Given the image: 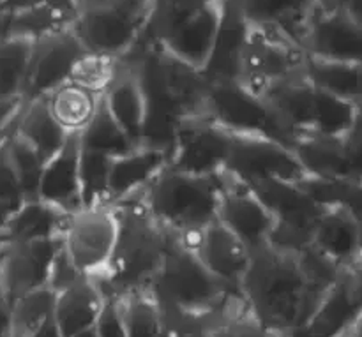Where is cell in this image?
<instances>
[{
	"label": "cell",
	"mask_w": 362,
	"mask_h": 337,
	"mask_svg": "<svg viewBox=\"0 0 362 337\" xmlns=\"http://www.w3.org/2000/svg\"><path fill=\"white\" fill-rule=\"evenodd\" d=\"M239 293L247 313L269 332L306 325L325 292L310 285L297 253L267 244L251 253Z\"/></svg>",
	"instance_id": "obj_1"
},
{
	"label": "cell",
	"mask_w": 362,
	"mask_h": 337,
	"mask_svg": "<svg viewBox=\"0 0 362 337\" xmlns=\"http://www.w3.org/2000/svg\"><path fill=\"white\" fill-rule=\"evenodd\" d=\"M119 221V237L108 268L94 279L106 299L148 290L168 249L170 235L148 215L140 198L112 205Z\"/></svg>",
	"instance_id": "obj_2"
},
{
	"label": "cell",
	"mask_w": 362,
	"mask_h": 337,
	"mask_svg": "<svg viewBox=\"0 0 362 337\" xmlns=\"http://www.w3.org/2000/svg\"><path fill=\"white\" fill-rule=\"evenodd\" d=\"M148 292L166 317L189 318L207 325L240 297L211 274L197 253L175 237H170L168 249Z\"/></svg>",
	"instance_id": "obj_3"
},
{
	"label": "cell",
	"mask_w": 362,
	"mask_h": 337,
	"mask_svg": "<svg viewBox=\"0 0 362 337\" xmlns=\"http://www.w3.org/2000/svg\"><path fill=\"white\" fill-rule=\"evenodd\" d=\"M141 205L152 219L182 244L193 249L198 235L218 221L219 182L166 168L140 194Z\"/></svg>",
	"instance_id": "obj_4"
},
{
	"label": "cell",
	"mask_w": 362,
	"mask_h": 337,
	"mask_svg": "<svg viewBox=\"0 0 362 337\" xmlns=\"http://www.w3.org/2000/svg\"><path fill=\"white\" fill-rule=\"evenodd\" d=\"M204 117L230 134L267 138L290 148L299 136L262 95L239 81L209 83Z\"/></svg>",
	"instance_id": "obj_5"
},
{
	"label": "cell",
	"mask_w": 362,
	"mask_h": 337,
	"mask_svg": "<svg viewBox=\"0 0 362 337\" xmlns=\"http://www.w3.org/2000/svg\"><path fill=\"white\" fill-rule=\"evenodd\" d=\"M152 0H112L80 9L71 30L88 53L124 59L144 35Z\"/></svg>",
	"instance_id": "obj_6"
},
{
	"label": "cell",
	"mask_w": 362,
	"mask_h": 337,
	"mask_svg": "<svg viewBox=\"0 0 362 337\" xmlns=\"http://www.w3.org/2000/svg\"><path fill=\"white\" fill-rule=\"evenodd\" d=\"M306 53L297 42L264 28H247L239 83L258 95L279 83L303 76Z\"/></svg>",
	"instance_id": "obj_7"
},
{
	"label": "cell",
	"mask_w": 362,
	"mask_h": 337,
	"mask_svg": "<svg viewBox=\"0 0 362 337\" xmlns=\"http://www.w3.org/2000/svg\"><path fill=\"white\" fill-rule=\"evenodd\" d=\"M250 187L274 218V232L269 240L272 247L299 253L310 246L315 226L325 208L315 203L299 182L264 180L250 184Z\"/></svg>",
	"instance_id": "obj_8"
},
{
	"label": "cell",
	"mask_w": 362,
	"mask_h": 337,
	"mask_svg": "<svg viewBox=\"0 0 362 337\" xmlns=\"http://www.w3.org/2000/svg\"><path fill=\"white\" fill-rule=\"evenodd\" d=\"M117 237L119 221L113 207H87L71 214L62 249L80 274L99 279L112 261Z\"/></svg>",
	"instance_id": "obj_9"
},
{
	"label": "cell",
	"mask_w": 362,
	"mask_h": 337,
	"mask_svg": "<svg viewBox=\"0 0 362 337\" xmlns=\"http://www.w3.org/2000/svg\"><path fill=\"white\" fill-rule=\"evenodd\" d=\"M223 172L247 186L264 180L300 182L306 177L290 147L267 138L239 134H232V145Z\"/></svg>",
	"instance_id": "obj_10"
},
{
	"label": "cell",
	"mask_w": 362,
	"mask_h": 337,
	"mask_svg": "<svg viewBox=\"0 0 362 337\" xmlns=\"http://www.w3.org/2000/svg\"><path fill=\"white\" fill-rule=\"evenodd\" d=\"M232 134L205 117L186 119L177 126L170 147L168 168L200 177H216L228 159Z\"/></svg>",
	"instance_id": "obj_11"
},
{
	"label": "cell",
	"mask_w": 362,
	"mask_h": 337,
	"mask_svg": "<svg viewBox=\"0 0 362 337\" xmlns=\"http://www.w3.org/2000/svg\"><path fill=\"white\" fill-rule=\"evenodd\" d=\"M218 221L239 237L251 253L262 249L274 232V218L247 184L228 173H218Z\"/></svg>",
	"instance_id": "obj_12"
},
{
	"label": "cell",
	"mask_w": 362,
	"mask_h": 337,
	"mask_svg": "<svg viewBox=\"0 0 362 337\" xmlns=\"http://www.w3.org/2000/svg\"><path fill=\"white\" fill-rule=\"evenodd\" d=\"M87 53L71 28L34 41L23 87V101L45 99L67 83L78 60Z\"/></svg>",
	"instance_id": "obj_13"
},
{
	"label": "cell",
	"mask_w": 362,
	"mask_h": 337,
	"mask_svg": "<svg viewBox=\"0 0 362 337\" xmlns=\"http://www.w3.org/2000/svg\"><path fill=\"white\" fill-rule=\"evenodd\" d=\"M60 249L62 239L6 244L0 254V286L7 299L13 302L35 290L48 288L52 265Z\"/></svg>",
	"instance_id": "obj_14"
},
{
	"label": "cell",
	"mask_w": 362,
	"mask_h": 337,
	"mask_svg": "<svg viewBox=\"0 0 362 337\" xmlns=\"http://www.w3.org/2000/svg\"><path fill=\"white\" fill-rule=\"evenodd\" d=\"M303 49L315 59L362 64V25L343 7H320L304 35Z\"/></svg>",
	"instance_id": "obj_15"
},
{
	"label": "cell",
	"mask_w": 362,
	"mask_h": 337,
	"mask_svg": "<svg viewBox=\"0 0 362 337\" xmlns=\"http://www.w3.org/2000/svg\"><path fill=\"white\" fill-rule=\"evenodd\" d=\"M193 251L211 274L239 293L251 261V251L239 237L233 235L225 225L214 221L198 235Z\"/></svg>",
	"instance_id": "obj_16"
},
{
	"label": "cell",
	"mask_w": 362,
	"mask_h": 337,
	"mask_svg": "<svg viewBox=\"0 0 362 337\" xmlns=\"http://www.w3.org/2000/svg\"><path fill=\"white\" fill-rule=\"evenodd\" d=\"M80 133H71L66 143L46 161L39 182V200L60 208L66 214L83 208L80 186Z\"/></svg>",
	"instance_id": "obj_17"
},
{
	"label": "cell",
	"mask_w": 362,
	"mask_h": 337,
	"mask_svg": "<svg viewBox=\"0 0 362 337\" xmlns=\"http://www.w3.org/2000/svg\"><path fill=\"white\" fill-rule=\"evenodd\" d=\"M226 0H211L191 20L180 25L175 32L163 39L159 45L168 55L198 71H204L225 13Z\"/></svg>",
	"instance_id": "obj_18"
},
{
	"label": "cell",
	"mask_w": 362,
	"mask_h": 337,
	"mask_svg": "<svg viewBox=\"0 0 362 337\" xmlns=\"http://www.w3.org/2000/svg\"><path fill=\"white\" fill-rule=\"evenodd\" d=\"M250 27L276 32L303 48L311 20L320 0H233Z\"/></svg>",
	"instance_id": "obj_19"
},
{
	"label": "cell",
	"mask_w": 362,
	"mask_h": 337,
	"mask_svg": "<svg viewBox=\"0 0 362 337\" xmlns=\"http://www.w3.org/2000/svg\"><path fill=\"white\" fill-rule=\"evenodd\" d=\"M168 150L147 145H140L127 154L112 158L106 205L112 207L138 196L159 173L168 168Z\"/></svg>",
	"instance_id": "obj_20"
},
{
	"label": "cell",
	"mask_w": 362,
	"mask_h": 337,
	"mask_svg": "<svg viewBox=\"0 0 362 337\" xmlns=\"http://www.w3.org/2000/svg\"><path fill=\"white\" fill-rule=\"evenodd\" d=\"M311 246L343 272L362 265L361 226L343 208H325L318 218Z\"/></svg>",
	"instance_id": "obj_21"
},
{
	"label": "cell",
	"mask_w": 362,
	"mask_h": 337,
	"mask_svg": "<svg viewBox=\"0 0 362 337\" xmlns=\"http://www.w3.org/2000/svg\"><path fill=\"white\" fill-rule=\"evenodd\" d=\"M103 102L120 129L140 147L144 143L147 102L136 71L127 60L120 59L119 71L103 94Z\"/></svg>",
	"instance_id": "obj_22"
},
{
	"label": "cell",
	"mask_w": 362,
	"mask_h": 337,
	"mask_svg": "<svg viewBox=\"0 0 362 337\" xmlns=\"http://www.w3.org/2000/svg\"><path fill=\"white\" fill-rule=\"evenodd\" d=\"M106 297L92 278H81L55 293L53 324L60 337H74L94 327Z\"/></svg>",
	"instance_id": "obj_23"
},
{
	"label": "cell",
	"mask_w": 362,
	"mask_h": 337,
	"mask_svg": "<svg viewBox=\"0 0 362 337\" xmlns=\"http://www.w3.org/2000/svg\"><path fill=\"white\" fill-rule=\"evenodd\" d=\"M247 28H250V25L246 23L235 2L226 0L214 48H212L211 57H209L207 64L202 71L209 83L239 81L240 60H243Z\"/></svg>",
	"instance_id": "obj_24"
},
{
	"label": "cell",
	"mask_w": 362,
	"mask_h": 337,
	"mask_svg": "<svg viewBox=\"0 0 362 337\" xmlns=\"http://www.w3.org/2000/svg\"><path fill=\"white\" fill-rule=\"evenodd\" d=\"M362 314V300L354 290L349 274L343 272L338 283L331 286L308 320L311 337H332L349 331Z\"/></svg>",
	"instance_id": "obj_25"
},
{
	"label": "cell",
	"mask_w": 362,
	"mask_h": 337,
	"mask_svg": "<svg viewBox=\"0 0 362 337\" xmlns=\"http://www.w3.org/2000/svg\"><path fill=\"white\" fill-rule=\"evenodd\" d=\"M76 11L60 4L37 2L0 13V35L39 41L71 27Z\"/></svg>",
	"instance_id": "obj_26"
},
{
	"label": "cell",
	"mask_w": 362,
	"mask_h": 337,
	"mask_svg": "<svg viewBox=\"0 0 362 337\" xmlns=\"http://www.w3.org/2000/svg\"><path fill=\"white\" fill-rule=\"evenodd\" d=\"M71 214L42 200H25L18 205L0 239L6 244L62 239Z\"/></svg>",
	"instance_id": "obj_27"
},
{
	"label": "cell",
	"mask_w": 362,
	"mask_h": 337,
	"mask_svg": "<svg viewBox=\"0 0 362 337\" xmlns=\"http://www.w3.org/2000/svg\"><path fill=\"white\" fill-rule=\"evenodd\" d=\"M308 177L318 179H349L343 138L300 133L292 147Z\"/></svg>",
	"instance_id": "obj_28"
},
{
	"label": "cell",
	"mask_w": 362,
	"mask_h": 337,
	"mask_svg": "<svg viewBox=\"0 0 362 337\" xmlns=\"http://www.w3.org/2000/svg\"><path fill=\"white\" fill-rule=\"evenodd\" d=\"M13 133L32 145L45 161L53 158L69 136V133H66L53 119L45 99L23 101Z\"/></svg>",
	"instance_id": "obj_29"
},
{
	"label": "cell",
	"mask_w": 362,
	"mask_h": 337,
	"mask_svg": "<svg viewBox=\"0 0 362 337\" xmlns=\"http://www.w3.org/2000/svg\"><path fill=\"white\" fill-rule=\"evenodd\" d=\"M303 74L313 87L362 108V64L334 62L306 55Z\"/></svg>",
	"instance_id": "obj_30"
},
{
	"label": "cell",
	"mask_w": 362,
	"mask_h": 337,
	"mask_svg": "<svg viewBox=\"0 0 362 337\" xmlns=\"http://www.w3.org/2000/svg\"><path fill=\"white\" fill-rule=\"evenodd\" d=\"M49 113L66 133H81L98 110L101 95L92 94L78 85L67 83L45 97Z\"/></svg>",
	"instance_id": "obj_31"
},
{
	"label": "cell",
	"mask_w": 362,
	"mask_h": 337,
	"mask_svg": "<svg viewBox=\"0 0 362 337\" xmlns=\"http://www.w3.org/2000/svg\"><path fill=\"white\" fill-rule=\"evenodd\" d=\"M127 337H166V324L158 300L148 290L115 299Z\"/></svg>",
	"instance_id": "obj_32"
},
{
	"label": "cell",
	"mask_w": 362,
	"mask_h": 337,
	"mask_svg": "<svg viewBox=\"0 0 362 337\" xmlns=\"http://www.w3.org/2000/svg\"><path fill=\"white\" fill-rule=\"evenodd\" d=\"M55 292L49 288L35 290L11 302L9 336L35 337L53 320Z\"/></svg>",
	"instance_id": "obj_33"
},
{
	"label": "cell",
	"mask_w": 362,
	"mask_h": 337,
	"mask_svg": "<svg viewBox=\"0 0 362 337\" xmlns=\"http://www.w3.org/2000/svg\"><path fill=\"white\" fill-rule=\"evenodd\" d=\"M80 147L81 150L98 152V154L108 155V158H117V155L127 154L138 145H134L131 138L120 129L119 124L112 119L101 95V101H99L94 117L80 133Z\"/></svg>",
	"instance_id": "obj_34"
},
{
	"label": "cell",
	"mask_w": 362,
	"mask_h": 337,
	"mask_svg": "<svg viewBox=\"0 0 362 337\" xmlns=\"http://www.w3.org/2000/svg\"><path fill=\"white\" fill-rule=\"evenodd\" d=\"M34 41L0 35V101L23 99Z\"/></svg>",
	"instance_id": "obj_35"
},
{
	"label": "cell",
	"mask_w": 362,
	"mask_h": 337,
	"mask_svg": "<svg viewBox=\"0 0 362 337\" xmlns=\"http://www.w3.org/2000/svg\"><path fill=\"white\" fill-rule=\"evenodd\" d=\"M361 108L354 102L339 99L315 87L313 110H311V126L308 133L322 136L343 138L356 124Z\"/></svg>",
	"instance_id": "obj_36"
},
{
	"label": "cell",
	"mask_w": 362,
	"mask_h": 337,
	"mask_svg": "<svg viewBox=\"0 0 362 337\" xmlns=\"http://www.w3.org/2000/svg\"><path fill=\"white\" fill-rule=\"evenodd\" d=\"M211 0H152L147 27L138 45H159Z\"/></svg>",
	"instance_id": "obj_37"
},
{
	"label": "cell",
	"mask_w": 362,
	"mask_h": 337,
	"mask_svg": "<svg viewBox=\"0 0 362 337\" xmlns=\"http://www.w3.org/2000/svg\"><path fill=\"white\" fill-rule=\"evenodd\" d=\"M7 154L13 165L14 175H16L18 186H20L21 196L25 200H37L39 182H41L42 170L46 161L41 158L37 150L32 145H28L23 138L11 133L7 138Z\"/></svg>",
	"instance_id": "obj_38"
},
{
	"label": "cell",
	"mask_w": 362,
	"mask_h": 337,
	"mask_svg": "<svg viewBox=\"0 0 362 337\" xmlns=\"http://www.w3.org/2000/svg\"><path fill=\"white\" fill-rule=\"evenodd\" d=\"M110 165H112V158H108V155L81 150L80 186L83 208L106 205Z\"/></svg>",
	"instance_id": "obj_39"
},
{
	"label": "cell",
	"mask_w": 362,
	"mask_h": 337,
	"mask_svg": "<svg viewBox=\"0 0 362 337\" xmlns=\"http://www.w3.org/2000/svg\"><path fill=\"white\" fill-rule=\"evenodd\" d=\"M119 66V59L87 52L74 66L69 81L92 94L103 95L115 78Z\"/></svg>",
	"instance_id": "obj_40"
},
{
	"label": "cell",
	"mask_w": 362,
	"mask_h": 337,
	"mask_svg": "<svg viewBox=\"0 0 362 337\" xmlns=\"http://www.w3.org/2000/svg\"><path fill=\"white\" fill-rule=\"evenodd\" d=\"M212 337H267V332L253 320L243 299H235L209 324Z\"/></svg>",
	"instance_id": "obj_41"
},
{
	"label": "cell",
	"mask_w": 362,
	"mask_h": 337,
	"mask_svg": "<svg viewBox=\"0 0 362 337\" xmlns=\"http://www.w3.org/2000/svg\"><path fill=\"white\" fill-rule=\"evenodd\" d=\"M343 152L349 179L362 180V108L352 129L343 136Z\"/></svg>",
	"instance_id": "obj_42"
},
{
	"label": "cell",
	"mask_w": 362,
	"mask_h": 337,
	"mask_svg": "<svg viewBox=\"0 0 362 337\" xmlns=\"http://www.w3.org/2000/svg\"><path fill=\"white\" fill-rule=\"evenodd\" d=\"M92 331L95 337H127L120 307L115 299L105 300V306H103Z\"/></svg>",
	"instance_id": "obj_43"
},
{
	"label": "cell",
	"mask_w": 362,
	"mask_h": 337,
	"mask_svg": "<svg viewBox=\"0 0 362 337\" xmlns=\"http://www.w3.org/2000/svg\"><path fill=\"white\" fill-rule=\"evenodd\" d=\"M6 141L0 145V201L20 205L21 201H23V196H21V191L20 186H18L16 175H14L13 165H11L9 161Z\"/></svg>",
	"instance_id": "obj_44"
},
{
	"label": "cell",
	"mask_w": 362,
	"mask_h": 337,
	"mask_svg": "<svg viewBox=\"0 0 362 337\" xmlns=\"http://www.w3.org/2000/svg\"><path fill=\"white\" fill-rule=\"evenodd\" d=\"M85 278L83 274L76 271L73 264H71L69 258L66 256L64 249H60V253L57 254L55 261L52 265V272H49V281H48V288L52 292H60V290L67 288L73 283H76L78 279Z\"/></svg>",
	"instance_id": "obj_45"
},
{
	"label": "cell",
	"mask_w": 362,
	"mask_h": 337,
	"mask_svg": "<svg viewBox=\"0 0 362 337\" xmlns=\"http://www.w3.org/2000/svg\"><path fill=\"white\" fill-rule=\"evenodd\" d=\"M165 317L166 337H212L211 329L205 321L189 320L180 317Z\"/></svg>",
	"instance_id": "obj_46"
},
{
	"label": "cell",
	"mask_w": 362,
	"mask_h": 337,
	"mask_svg": "<svg viewBox=\"0 0 362 337\" xmlns=\"http://www.w3.org/2000/svg\"><path fill=\"white\" fill-rule=\"evenodd\" d=\"M23 108V99H9V101H0V145L11 136Z\"/></svg>",
	"instance_id": "obj_47"
},
{
	"label": "cell",
	"mask_w": 362,
	"mask_h": 337,
	"mask_svg": "<svg viewBox=\"0 0 362 337\" xmlns=\"http://www.w3.org/2000/svg\"><path fill=\"white\" fill-rule=\"evenodd\" d=\"M9 314H11V300L7 299L6 292L0 286V337L9 336Z\"/></svg>",
	"instance_id": "obj_48"
},
{
	"label": "cell",
	"mask_w": 362,
	"mask_h": 337,
	"mask_svg": "<svg viewBox=\"0 0 362 337\" xmlns=\"http://www.w3.org/2000/svg\"><path fill=\"white\" fill-rule=\"evenodd\" d=\"M267 337H311V336H310V332H308L306 325H303V327H290V329H281V331H269Z\"/></svg>",
	"instance_id": "obj_49"
},
{
	"label": "cell",
	"mask_w": 362,
	"mask_h": 337,
	"mask_svg": "<svg viewBox=\"0 0 362 337\" xmlns=\"http://www.w3.org/2000/svg\"><path fill=\"white\" fill-rule=\"evenodd\" d=\"M16 208H18V205L0 201V235H2L4 228H6V225L9 223L11 215H13V212L16 211Z\"/></svg>",
	"instance_id": "obj_50"
},
{
	"label": "cell",
	"mask_w": 362,
	"mask_h": 337,
	"mask_svg": "<svg viewBox=\"0 0 362 337\" xmlns=\"http://www.w3.org/2000/svg\"><path fill=\"white\" fill-rule=\"evenodd\" d=\"M343 9L350 14L356 21H359L362 25V0H346L345 7Z\"/></svg>",
	"instance_id": "obj_51"
},
{
	"label": "cell",
	"mask_w": 362,
	"mask_h": 337,
	"mask_svg": "<svg viewBox=\"0 0 362 337\" xmlns=\"http://www.w3.org/2000/svg\"><path fill=\"white\" fill-rule=\"evenodd\" d=\"M112 2V0H73L74 11L80 9H87V7H94V6H101V4Z\"/></svg>",
	"instance_id": "obj_52"
},
{
	"label": "cell",
	"mask_w": 362,
	"mask_h": 337,
	"mask_svg": "<svg viewBox=\"0 0 362 337\" xmlns=\"http://www.w3.org/2000/svg\"><path fill=\"white\" fill-rule=\"evenodd\" d=\"M346 0H320V7L324 9H339V7H345Z\"/></svg>",
	"instance_id": "obj_53"
},
{
	"label": "cell",
	"mask_w": 362,
	"mask_h": 337,
	"mask_svg": "<svg viewBox=\"0 0 362 337\" xmlns=\"http://www.w3.org/2000/svg\"><path fill=\"white\" fill-rule=\"evenodd\" d=\"M350 337H362V314L356 320V324L349 329Z\"/></svg>",
	"instance_id": "obj_54"
},
{
	"label": "cell",
	"mask_w": 362,
	"mask_h": 337,
	"mask_svg": "<svg viewBox=\"0 0 362 337\" xmlns=\"http://www.w3.org/2000/svg\"><path fill=\"white\" fill-rule=\"evenodd\" d=\"M74 337H95V334H94V331H87V332H81V334H78V336H74Z\"/></svg>",
	"instance_id": "obj_55"
},
{
	"label": "cell",
	"mask_w": 362,
	"mask_h": 337,
	"mask_svg": "<svg viewBox=\"0 0 362 337\" xmlns=\"http://www.w3.org/2000/svg\"><path fill=\"white\" fill-rule=\"evenodd\" d=\"M332 337H350V332H343V334H338V336H332Z\"/></svg>",
	"instance_id": "obj_56"
},
{
	"label": "cell",
	"mask_w": 362,
	"mask_h": 337,
	"mask_svg": "<svg viewBox=\"0 0 362 337\" xmlns=\"http://www.w3.org/2000/svg\"><path fill=\"white\" fill-rule=\"evenodd\" d=\"M4 246H6V242H4V240L0 239V254H2V249H4Z\"/></svg>",
	"instance_id": "obj_57"
},
{
	"label": "cell",
	"mask_w": 362,
	"mask_h": 337,
	"mask_svg": "<svg viewBox=\"0 0 362 337\" xmlns=\"http://www.w3.org/2000/svg\"><path fill=\"white\" fill-rule=\"evenodd\" d=\"M6 2H7V0H0V7H2Z\"/></svg>",
	"instance_id": "obj_58"
}]
</instances>
